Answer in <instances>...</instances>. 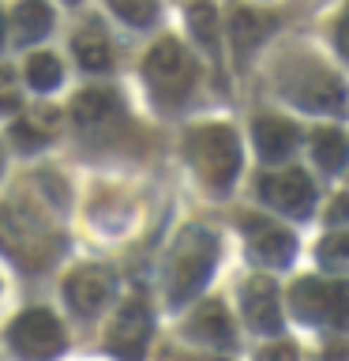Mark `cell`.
<instances>
[{"instance_id":"cell-1","label":"cell","mask_w":349,"mask_h":361,"mask_svg":"<svg viewBox=\"0 0 349 361\" xmlns=\"http://www.w3.org/2000/svg\"><path fill=\"white\" fill-rule=\"evenodd\" d=\"M184 154L210 192H229L241 173V143L225 124H199L184 135Z\"/></svg>"},{"instance_id":"cell-2","label":"cell","mask_w":349,"mask_h":361,"mask_svg":"<svg viewBox=\"0 0 349 361\" xmlns=\"http://www.w3.org/2000/svg\"><path fill=\"white\" fill-rule=\"evenodd\" d=\"M214 259H218V241L207 230H184L180 241L169 252V267H165V301L169 305H184L199 293V286L210 279Z\"/></svg>"},{"instance_id":"cell-3","label":"cell","mask_w":349,"mask_h":361,"mask_svg":"<svg viewBox=\"0 0 349 361\" xmlns=\"http://www.w3.org/2000/svg\"><path fill=\"white\" fill-rule=\"evenodd\" d=\"M278 87L289 102L312 113H342L345 109V83L331 68L315 61H297L278 68Z\"/></svg>"},{"instance_id":"cell-4","label":"cell","mask_w":349,"mask_h":361,"mask_svg":"<svg viewBox=\"0 0 349 361\" xmlns=\"http://www.w3.org/2000/svg\"><path fill=\"white\" fill-rule=\"evenodd\" d=\"M289 309L308 324H331L349 327V282H323V279H300L289 293Z\"/></svg>"},{"instance_id":"cell-5","label":"cell","mask_w":349,"mask_h":361,"mask_svg":"<svg viewBox=\"0 0 349 361\" xmlns=\"http://www.w3.org/2000/svg\"><path fill=\"white\" fill-rule=\"evenodd\" d=\"M143 72L151 79V87L165 98H184L191 83H196V61H191V53L177 38L154 42L143 61Z\"/></svg>"},{"instance_id":"cell-6","label":"cell","mask_w":349,"mask_h":361,"mask_svg":"<svg viewBox=\"0 0 349 361\" xmlns=\"http://www.w3.org/2000/svg\"><path fill=\"white\" fill-rule=\"evenodd\" d=\"M8 343L19 357H27V361H49L64 350V327L53 312L30 309L8 327Z\"/></svg>"},{"instance_id":"cell-7","label":"cell","mask_w":349,"mask_h":361,"mask_svg":"<svg viewBox=\"0 0 349 361\" xmlns=\"http://www.w3.org/2000/svg\"><path fill=\"white\" fill-rule=\"evenodd\" d=\"M151 324H154L151 309H146L139 298L124 301L117 309V316H113L109 331H106V346L124 361H139L146 343H151Z\"/></svg>"},{"instance_id":"cell-8","label":"cell","mask_w":349,"mask_h":361,"mask_svg":"<svg viewBox=\"0 0 349 361\" xmlns=\"http://www.w3.org/2000/svg\"><path fill=\"white\" fill-rule=\"evenodd\" d=\"M244 237H248V248L259 264L267 267H286L293 252H297V237H293L286 226L263 219V214H244Z\"/></svg>"},{"instance_id":"cell-9","label":"cell","mask_w":349,"mask_h":361,"mask_svg":"<svg viewBox=\"0 0 349 361\" xmlns=\"http://www.w3.org/2000/svg\"><path fill=\"white\" fill-rule=\"evenodd\" d=\"M259 192L270 207L293 214V219H304L315 203V185L308 180L304 169H286V173H270V177H259Z\"/></svg>"},{"instance_id":"cell-10","label":"cell","mask_w":349,"mask_h":361,"mask_svg":"<svg viewBox=\"0 0 349 361\" xmlns=\"http://www.w3.org/2000/svg\"><path fill=\"white\" fill-rule=\"evenodd\" d=\"M113 298V275L106 267H75L72 275L64 279V301L72 305V312L79 316H98Z\"/></svg>"},{"instance_id":"cell-11","label":"cell","mask_w":349,"mask_h":361,"mask_svg":"<svg viewBox=\"0 0 349 361\" xmlns=\"http://www.w3.org/2000/svg\"><path fill=\"white\" fill-rule=\"evenodd\" d=\"M244 320L252 324V331L259 335H274L281 331V305H278V290L267 275H252L244 282Z\"/></svg>"},{"instance_id":"cell-12","label":"cell","mask_w":349,"mask_h":361,"mask_svg":"<svg viewBox=\"0 0 349 361\" xmlns=\"http://www.w3.org/2000/svg\"><path fill=\"white\" fill-rule=\"evenodd\" d=\"M0 248H4V252H11L15 259H23V264H30V267H38L42 259L53 256L49 241H45L42 233H34L23 219L8 214L4 207H0Z\"/></svg>"},{"instance_id":"cell-13","label":"cell","mask_w":349,"mask_h":361,"mask_svg":"<svg viewBox=\"0 0 349 361\" xmlns=\"http://www.w3.org/2000/svg\"><path fill=\"white\" fill-rule=\"evenodd\" d=\"M252 140H255V151L263 162H286L297 147L300 132L297 124L281 121V117H255L252 121Z\"/></svg>"},{"instance_id":"cell-14","label":"cell","mask_w":349,"mask_h":361,"mask_svg":"<svg viewBox=\"0 0 349 361\" xmlns=\"http://www.w3.org/2000/svg\"><path fill=\"white\" fill-rule=\"evenodd\" d=\"M274 23H278V16H270V11H255V8L236 4L233 16H229V42H233V53L241 56V61H248V53H252L255 45L267 38Z\"/></svg>"},{"instance_id":"cell-15","label":"cell","mask_w":349,"mask_h":361,"mask_svg":"<svg viewBox=\"0 0 349 361\" xmlns=\"http://www.w3.org/2000/svg\"><path fill=\"white\" fill-rule=\"evenodd\" d=\"M188 335L207 346H233V320L222 301H203L188 320Z\"/></svg>"},{"instance_id":"cell-16","label":"cell","mask_w":349,"mask_h":361,"mask_svg":"<svg viewBox=\"0 0 349 361\" xmlns=\"http://www.w3.org/2000/svg\"><path fill=\"white\" fill-rule=\"evenodd\" d=\"M120 109V94L113 87H87L72 98V117L75 124H101Z\"/></svg>"},{"instance_id":"cell-17","label":"cell","mask_w":349,"mask_h":361,"mask_svg":"<svg viewBox=\"0 0 349 361\" xmlns=\"http://www.w3.org/2000/svg\"><path fill=\"white\" fill-rule=\"evenodd\" d=\"M72 53H75L79 68H87V72H109L113 68V45H109V38L94 27V23L83 27L72 38Z\"/></svg>"},{"instance_id":"cell-18","label":"cell","mask_w":349,"mask_h":361,"mask_svg":"<svg viewBox=\"0 0 349 361\" xmlns=\"http://www.w3.org/2000/svg\"><path fill=\"white\" fill-rule=\"evenodd\" d=\"M11 27H15V42L30 45L53 30V11L45 0H19L11 11Z\"/></svg>"},{"instance_id":"cell-19","label":"cell","mask_w":349,"mask_h":361,"mask_svg":"<svg viewBox=\"0 0 349 361\" xmlns=\"http://www.w3.org/2000/svg\"><path fill=\"white\" fill-rule=\"evenodd\" d=\"M312 158L315 166L326 169V173H338L349 162V135L338 128H319L312 135Z\"/></svg>"},{"instance_id":"cell-20","label":"cell","mask_w":349,"mask_h":361,"mask_svg":"<svg viewBox=\"0 0 349 361\" xmlns=\"http://www.w3.org/2000/svg\"><path fill=\"white\" fill-rule=\"evenodd\" d=\"M188 30L214 53L218 49V11H214L210 0H191L188 4Z\"/></svg>"},{"instance_id":"cell-21","label":"cell","mask_w":349,"mask_h":361,"mask_svg":"<svg viewBox=\"0 0 349 361\" xmlns=\"http://www.w3.org/2000/svg\"><path fill=\"white\" fill-rule=\"evenodd\" d=\"M61 79H64V68L53 53H34L27 61V83L34 90H56Z\"/></svg>"},{"instance_id":"cell-22","label":"cell","mask_w":349,"mask_h":361,"mask_svg":"<svg viewBox=\"0 0 349 361\" xmlns=\"http://www.w3.org/2000/svg\"><path fill=\"white\" fill-rule=\"evenodd\" d=\"M315 259L326 271H349V230L326 233L319 241V248H315Z\"/></svg>"},{"instance_id":"cell-23","label":"cell","mask_w":349,"mask_h":361,"mask_svg":"<svg viewBox=\"0 0 349 361\" xmlns=\"http://www.w3.org/2000/svg\"><path fill=\"white\" fill-rule=\"evenodd\" d=\"M106 4L117 11L124 23H132V27H151V23L158 19L154 0H106Z\"/></svg>"},{"instance_id":"cell-24","label":"cell","mask_w":349,"mask_h":361,"mask_svg":"<svg viewBox=\"0 0 349 361\" xmlns=\"http://www.w3.org/2000/svg\"><path fill=\"white\" fill-rule=\"evenodd\" d=\"M11 140L19 143V151H38L45 143V132L34 128V121H19V124H11Z\"/></svg>"},{"instance_id":"cell-25","label":"cell","mask_w":349,"mask_h":361,"mask_svg":"<svg viewBox=\"0 0 349 361\" xmlns=\"http://www.w3.org/2000/svg\"><path fill=\"white\" fill-rule=\"evenodd\" d=\"M19 106V79L11 68H0V109H15Z\"/></svg>"},{"instance_id":"cell-26","label":"cell","mask_w":349,"mask_h":361,"mask_svg":"<svg viewBox=\"0 0 349 361\" xmlns=\"http://www.w3.org/2000/svg\"><path fill=\"white\" fill-rule=\"evenodd\" d=\"M255 361H297V354H293V346L274 343V346H263V350H259Z\"/></svg>"},{"instance_id":"cell-27","label":"cell","mask_w":349,"mask_h":361,"mask_svg":"<svg viewBox=\"0 0 349 361\" xmlns=\"http://www.w3.org/2000/svg\"><path fill=\"white\" fill-rule=\"evenodd\" d=\"M326 219H331V222H349V192H342V196H334L331 211H326Z\"/></svg>"},{"instance_id":"cell-28","label":"cell","mask_w":349,"mask_h":361,"mask_svg":"<svg viewBox=\"0 0 349 361\" xmlns=\"http://www.w3.org/2000/svg\"><path fill=\"white\" fill-rule=\"evenodd\" d=\"M338 53L349 61V4L342 11V19H338Z\"/></svg>"},{"instance_id":"cell-29","label":"cell","mask_w":349,"mask_h":361,"mask_svg":"<svg viewBox=\"0 0 349 361\" xmlns=\"http://www.w3.org/2000/svg\"><path fill=\"white\" fill-rule=\"evenodd\" d=\"M0 45H4V11H0Z\"/></svg>"},{"instance_id":"cell-30","label":"cell","mask_w":349,"mask_h":361,"mask_svg":"<svg viewBox=\"0 0 349 361\" xmlns=\"http://www.w3.org/2000/svg\"><path fill=\"white\" fill-rule=\"evenodd\" d=\"M64 4H79V0H64Z\"/></svg>"}]
</instances>
